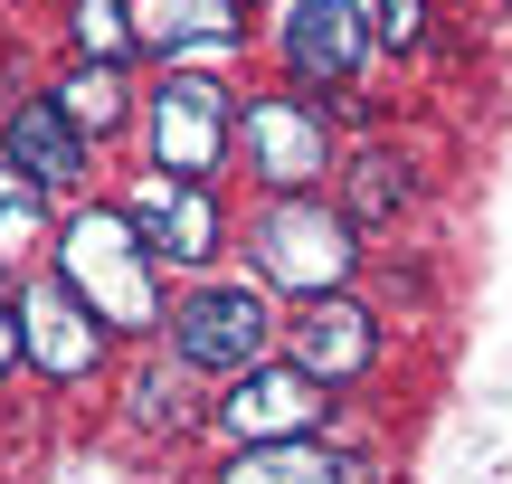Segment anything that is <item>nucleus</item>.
I'll return each mask as SVG.
<instances>
[{"instance_id":"1a4fd4ad","label":"nucleus","mask_w":512,"mask_h":484,"mask_svg":"<svg viewBox=\"0 0 512 484\" xmlns=\"http://www.w3.org/2000/svg\"><path fill=\"white\" fill-rule=\"evenodd\" d=\"M370 361H380V323L351 295H304V314H294V371L332 390V380H361Z\"/></svg>"},{"instance_id":"ddd939ff","label":"nucleus","mask_w":512,"mask_h":484,"mask_svg":"<svg viewBox=\"0 0 512 484\" xmlns=\"http://www.w3.org/2000/svg\"><path fill=\"white\" fill-rule=\"evenodd\" d=\"M408 200H418V171H408V152H361V162H351V181H342V219H351V228L399 219Z\"/></svg>"},{"instance_id":"39448f33","label":"nucleus","mask_w":512,"mask_h":484,"mask_svg":"<svg viewBox=\"0 0 512 484\" xmlns=\"http://www.w3.org/2000/svg\"><path fill=\"white\" fill-rule=\"evenodd\" d=\"M171 352H181V371H247V361L275 352V314L256 285H200V295L171 314Z\"/></svg>"},{"instance_id":"20e7f679","label":"nucleus","mask_w":512,"mask_h":484,"mask_svg":"<svg viewBox=\"0 0 512 484\" xmlns=\"http://www.w3.org/2000/svg\"><path fill=\"white\" fill-rule=\"evenodd\" d=\"M228 143H247V171L275 190V200H285V190H323V171L342 162L323 105H304V95H247V114H238Z\"/></svg>"},{"instance_id":"6ab92c4d","label":"nucleus","mask_w":512,"mask_h":484,"mask_svg":"<svg viewBox=\"0 0 512 484\" xmlns=\"http://www.w3.org/2000/svg\"><path fill=\"white\" fill-rule=\"evenodd\" d=\"M10 361H19V314L0 304V371H10Z\"/></svg>"},{"instance_id":"dca6fc26","label":"nucleus","mask_w":512,"mask_h":484,"mask_svg":"<svg viewBox=\"0 0 512 484\" xmlns=\"http://www.w3.org/2000/svg\"><path fill=\"white\" fill-rule=\"evenodd\" d=\"M76 48H86L95 67H114V57L133 48V0H76Z\"/></svg>"},{"instance_id":"f03ea898","label":"nucleus","mask_w":512,"mask_h":484,"mask_svg":"<svg viewBox=\"0 0 512 484\" xmlns=\"http://www.w3.org/2000/svg\"><path fill=\"white\" fill-rule=\"evenodd\" d=\"M256 266H266L275 285H294V295H342V276L361 266V228L342 219V209H323V190H285V200H266V219H256Z\"/></svg>"},{"instance_id":"9b49d317","label":"nucleus","mask_w":512,"mask_h":484,"mask_svg":"<svg viewBox=\"0 0 512 484\" xmlns=\"http://www.w3.org/2000/svg\"><path fill=\"white\" fill-rule=\"evenodd\" d=\"M124 219L143 228L152 257H181V266H209V257H219V238H228V228H219V200L190 190V181H162L143 209H124Z\"/></svg>"},{"instance_id":"0eeeda50","label":"nucleus","mask_w":512,"mask_h":484,"mask_svg":"<svg viewBox=\"0 0 512 484\" xmlns=\"http://www.w3.org/2000/svg\"><path fill=\"white\" fill-rule=\"evenodd\" d=\"M275 48H285L294 86H351V67H361V48H370V10L361 0H285Z\"/></svg>"},{"instance_id":"f3484780","label":"nucleus","mask_w":512,"mask_h":484,"mask_svg":"<svg viewBox=\"0 0 512 484\" xmlns=\"http://www.w3.org/2000/svg\"><path fill=\"white\" fill-rule=\"evenodd\" d=\"M29 238H38V190L19 171H0V257H19Z\"/></svg>"},{"instance_id":"a211bd4d","label":"nucleus","mask_w":512,"mask_h":484,"mask_svg":"<svg viewBox=\"0 0 512 484\" xmlns=\"http://www.w3.org/2000/svg\"><path fill=\"white\" fill-rule=\"evenodd\" d=\"M370 38H389V48H418V38H427V0H370Z\"/></svg>"},{"instance_id":"2eb2a0df","label":"nucleus","mask_w":512,"mask_h":484,"mask_svg":"<svg viewBox=\"0 0 512 484\" xmlns=\"http://www.w3.org/2000/svg\"><path fill=\"white\" fill-rule=\"evenodd\" d=\"M48 105L67 114L76 133H114V124H124V114H133V95H124V76H114V67H95V57H86V67H76L67 86L48 95Z\"/></svg>"},{"instance_id":"423d86ee","label":"nucleus","mask_w":512,"mask_h":484,"mask_svg":"<svg viewBox=\"0 0 512 484\" xmlns=\"http://www.w3.org/2000/svg\"><path fill=\"white\" fill-rule=\"evenodd\" d=\"M323 380H304L294 361H247V371H228V399H219V428L238 437V447H266V437H313L323 428Z\"/></svg>"},{"instance_id":"7ed1b4c3","label":"nucleus","mask_w":512,"mask_h":484,"mask_svg":"<svg viewBox=\"0 0 512 484\" xmlns=\"http://www.w3.org/2000/svg\"><path fill=\"white\" fill-rule=\"evenodd\" d=\"M143 133H152V171H162V181L209 190V171L228 162V133H238V105H228L219 76L171 67L162 86L143 95Z\"/></svg>"},{"instance_id":"6e6552de","label":"nucleus","mask_w":512,"mask_h":484,"mask_svg":"<svg viewBox=\"0 0 512 484\" xmlns=\"http://www.w3.org/2000/svg\"><path fill=\"white\" fill-rule=\"evenodd\" d=\"M10 314H19V361H38L48 380H86L95 361H105V323H95L57 276H38Z\"/></svg>"},{"instance_id":"4468645a","label":"nucleus","mask_w":512,"mask_h":484,"mask_svg":"<svg viewBox=\"0 0 512 484\" xmlns=\"http://www.w3.org/2000/svg\"><path fill=\"white\" fill-rule=\"evenodd\" d=\"M238 29V0H133V38L162 48H219Z\"/></svg>"},{"instance_id":"f257e3e1","label":"nucleus","mask_w":512,"mask_h":484,"mask_svg":"<svg viewBox=\"0 0 512 484\" xmlns=\"http://www.w3.org/2000/svg\"><path fill=\"white\" fill-rule=\"evenodd\" d=\"M57 285L86 304L105 333H152L162 323V257L124 209H76L57 228Z\"/></svg>"},{"instance_id":"9d476101","label":"nucleus","mask_w":512,"mask_h":484,"mask_svg":"<svg viewBox=\"0 0 512 484\" xmlns=\"http://www.w3.org/2000/svg\"><path fill=\"white\" fill-rule=\"evenodd\" d=\"M0 171H19L29 190H67L76 171H86V133H76L48 95H29V105H10V124H0Z\"/></svg>"},{"instance_id":"f8f14e48","label":"nucleus","mask_w":512,"mask_h":484,"mask_svg":"<svg viewBox=\"0 0 512 484\" xmlns=\"http://www.w3.org/2000/svg\"><path fill=\"white\" fill-rule=\"evenodd\" d=\"M219 484H370V466L351 447H323V437H266Z\"/></svg>"}]
</instances>
